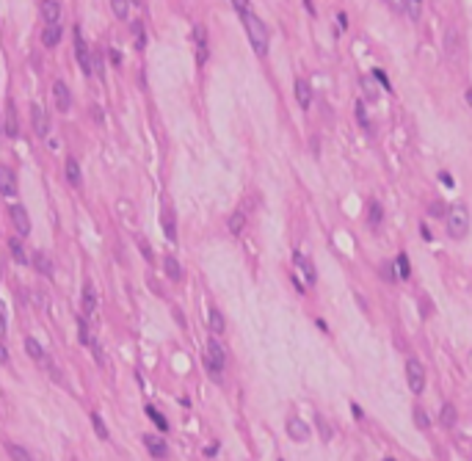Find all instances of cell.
<instances>
[{"mask_svg":"<svg viewBox=\"0 0 472 461\" xmlns=\"http://www.w3.org/2000/svg\"><path fill=\"white\" fill-rule=\"evenodd\" d=\"M243 20H246V31H249V42L254 47V53L257 56H265L268 53V28H265V22L257 14H251V11Z\"/></svg>","mask_w":472,"mask_h":461,"instance_id":"1","label":"cell"},{"mask_svg":"<svg viewBox=\"0 0 472 461\" xmlns=\"http://www.w3.org/2000/svg\"><path fill=\"white\" fill-rule=\"evenodd\" d=\"M447 232H450V238H464V235L469 232V213L464 204H453L450 210H447Z\"/></svg>","mask_w":472,"mask_h":461,"instance_id":"2","label":"cell"},{"mask_svg":"<svg viewBox=\"0 0 472 461\" xmlns=\"http://www.w3.org/2000/svg\"><path fill=\"white\" fill-rule=\"evenodd\" d=\"M204 365H207L210 376H213L216 381H221V370H224V365H227V351L221 348V342H218V340H210L207 342V356H204Z\"/></svg>","mask_w":472,"mask_h":461,"instance_id":"3","label":"cell"},{"mask_svg":"<svg viewBox=\"0 0 472 461\" xmlns=\"http://www.w3.org/2000/svg\"><path fill=\"white\" fill-rule=\"evenodd\" d=\"M406 381H409V389L414 395L426 389V368H423L420 359H406Z\"/></svg>","mask_w":472,"mask_h":461,"instance_id":"4","label":"cell"},{"mask_svg":"<svg viewBox=\"0 0 472 461\" xmlns=\"http://www.w3.org/2000/svg\"><path fill=\"white\" fill-rule=\"evenodd\" d=\"M9 213H11V221H14L17 232H20L22 238H25V235L31 232V218H28L25 208H22V204H11V208H9Z\"/></svg>","mask_w":472,"mask_h":461,"instance_id":"5","label":"cell"},{"mask_svg":"<svg viewBox=\"0 0 472 461\" xmlns=\"http://www.w3.org/2000/svg\"><path fill=\"white\" fill-rule=\"evenodd\" d=\"M31 122H33V130H36L39 138H44L50 133V119H47V114L42 111V105H31Z\"/></svg>","mask_w":472,"mask_h":461,"instance_id":"6","label":"cell"},{"mask_svg":"<svg viewBox=\"0 0 472 461\" xmlns=\"http://www.w3.org/2000/svg\"><path fill=\"white\" fill-rule=\"evenodd\" d=\"M53 97H56L58 111H64V114H67L69 105H72V94H69V86L64 83V80H56V83H53Z\"/></svg>","mask_w":472,"mask_h":461,"instance_id":"7","label":"cell"},{"mask_svg":"<svg viewBox=\"0 0 472 461\" xmlns=\"http://www.w3.org/2000/svg\"><path fill=\"white\" fill-rule=\"evenodd\" d=\"M287 436H290L293 442H306L309 439V425L298 417H290L287 420Z\"/></svg>","mask_w":472,"mask_h":461,"instance_id":"8","label":"cell"},{"mask_svg":"<svg viewBox=\"0 0 472 461\" xmlns=\"http://www.w3.org/2000/svg\"><path fill=\"white\" fill-rule=\"evenodd\" d=\"M193 39H196V61H199V67H202V64L207 61V56H210V50H207V31H204L202 25H196V28H193Z\"/></svg>","mask_w":472,"mask_h":461,"instance_id":"9","label":"cell"},{"mask_svg":"<svg viewBox=\"0 0 472 461\" xmlns=\"http://www.w3.org/2000/svg\"><path fill=\"white\" fill-rule=\"evenodd\" d=\"M64 177H67L69 185L80 188L83 185V174H80V163L75 161V158H67V163H64Z\"/></svg>","mask_w":472,"mask_h":461,"instance_id":"10","label":"cell"},{"mask_svg":"<svg viewBox=\"0 0 472 461\" xmlns=\"http://www.w3.org/2000/svg\"><path fill=\"white\" fill-rule=\"evenodd\" d=\"M144 445H146V450H149L155 458H166V456H169V447H166V442H163V439H158L155 434H146V436H144Z\"/></svg>","mask_w":472,"mask_h":461,"instance_id":"11","label":"cell"},{"mask_svg":"<svg viewBox=\"0 0 472 461\" xmlns=\"http://www.w3.org/2000/svg\"><path fill=\"white\" fill-rule=\"evenodd\" d=\"M39 9H42V17L47 20V25H58V17H61V3L58 0H44Z\"/></svg>","mask_w":472,"mask_h":461,"instance_id":"12","label":"cell"},{"mask_svg":"<svg viewBox=\"0 0 472 461\" xmlns=\"http://www.w3.org/2000/svg\"><path fill=\"white\" fill-rule=\"evenodd\" d=\"M6 135L9 138H17V133H20V125H17V111H14V103H6Z\"/></svg>","mask_w":472,"mask_h":461,"instance_id":"13","label":"cell"},{"mask_svg":"<svg viewBox=\"0 0 472 461\" xmlns=\"http://www.w3.org/2000/svg\"><path fill=\"white\" fill-rule=\"evenodd\" d=\"M296 99H298V105H301V108H309V103H312V88H309V80H304V78H298V80H296Z\"/></svg>","mask_w":472,"mask_h":461,"instance_id":"14","label":"cell"},{"mask_svg":"<svg viewBox=\"0 0 472 461\" xmlns=\"http://www.w3.org/2000/svg\"><path fill=\"white\" fill-rule=\"evenodd\" d=\"M61 36H64V28H61V25H44V31H42V44H44V47H56L58 42H61Z\"/></svg>","mask_w":472,"mask_h":461,"instance_id":"15","label":"cell"},{"mask_svg":"<svg viewBox=\"0 0 472 461\" xmlns=\"http://www.w3.org/2000/svg\"><path fill=\"white\" fill-rule=\"evenodd\" d=\"M0 188H3L6 196H11V193L17 191V180H14V171H11L9 166L0 169Z\"/></svg>","mask_w":472,"mask_h":461,"instance_id":"16","label":"cell"},{"mask_svg":"<svg viewBox=\"0 0 472 461\" xmlns=\"http://www.w3.org/2000/svg\"><path fill=\"white\" fill-rule=\"evenodd\" d=\"M445 53H447V58H450V61L458 56V53H461V50H458V31H456V28H450V31L445 33Z\"/></svg>","mask_w":472,"mask_h":461,"instance_id":"17","label":"cell"},{"mask_svg":"<svg viewBox=\"0 0 472 461\" xmlns=\"http://www.w3.org/2000/svg\"><path fill=\"white\" fill-rule=\"evenodd\" d=\"M456 420H458L456 406H453V403H445V406H442V412H439V423H442V428H453V425H456Z\"/></svg>","mask_w":472,"mask_h":461,"instance_id":"18","label":"cell"},{"mask_svg":"<svg viewBox=\"0 0 472 461\" xmlns=\"http://www.w3.org/2000/svg\"><path fill=\"white\" fill-rule=\"evenodd\" d=\"M33 265H36V271H39V274L53 276V260L47 257L44 251H36V254H33Z\"/></svg>","mask_w":472,"mask_h":461,"instance_id":"19","label":"cell"},{"mask_svg":"<svg viewBox=\"0 0 472 461\" xmlns=\"http://www.w3.org/2000/svg\"><path fill=\"white\" fill-rule=\"evenodd\" d=\"M163 268H166V276H169L172 282H180V279H182V265L177 263L174 257H166V260H163Z\"/></svg>","mask_w":472,"mask_h":461,"instance_id":"20","label":"cell"},{"mask_svg":"<svg viewBox=\"0 0 472 461\" xmlns=\"http://www.w3.org/2000/svg\"><path fill=\"white\" fill-rule=\"evenodd\" d=\"M9 251H11V257H14L17 263H22V265L28 263V254H25V246H22V240H20V238H11V240H9Z\"/></svg>","mask_w":472,"mask_h":461,"instance_id":"21","label":"cell"},{"mask_svg":"<svg viewBox=\"0 0 472 461\" xmlns=\"http://www.w3.org/2000/svg\"><path fill=\"white\" fill-rule=\"evenodd\" d=\"M227 227H229V232H232V235H240V232H243V227H246V216H243V210L232 213V216H229V221H227Z\"/></svg>","mask_w":472,"mask_h":461,"instance_id":"22","label":"cell"},{"mask_svg":"<svg viewBox=\"0 0 472 461\" xmlns=\"http://www.w3.org/2000/svg\"><path fill=\"white\" fill-rule=\"evenodd\" d=\"M207 323H210V332L213 334H221L224 332V326H227V323H224V315H221V310H210V318H207Z\"/></svg>","mask_w":472,"mask_h":461,"instance_id":"23","label":"cell"},{"mask_svg":"<svg viewBox=\"0 0 472 461\" xmlns=\"http://www.w3.org/2000/svg\"><path fill=\"white\" fill-rule=\"evenodd\" d=\"M25 351H28V356H33V359H44V348L39 345L36 337H25Z\"/></svg>","mask_w":472,"mask_h":461,"instance_id":"24","label":"cell"},{"mask_svg":"<svg viewBox=\"0 0 472 461\" xmlns=\"http://www.w3.org/2000/svg\"><path fill=\"white\" fill-rule=\"evenodd\" d=\"M146 417H149V420H152V423H155V425H158V428H161V431H169V420L163 417L161 412L155 409V406H146Z\"/></svg>","mask_w":472,"mask_h":461,"instance_id":"25","label":"cell"},{"mask_svg":"<svg viewBox=\"0 0 472 461\" xmlns=\"http://www.w3.org/2000/svg\"><path fill=\"white\" fill-rule=\"evenodd\" d=\"M395 271H398V276H400V279H409V276H411L409 257H406V254H398V260H395Z\"/></svg>","mask_w":472,"mask_h":461,"instance_id":"26","label":"cell"},{"mask_svg":"<svg viewBox=\"0 0 472 461\" xmlns=\"http://www.w3.org/2000/svg\"><path fill=\"white\" fill-rule=\"evenodd\" d=\"M381 218H384V210H381V204H379V202H370V204H368V221L376 227V224H381Z\"/></svg>","mask_w":472,"mask_h":461,"instance_id":"27","label":"cell"},{"mask_svg":"<svg viewBox=\"0 0 472 461\" xmlns=\"http://www.w3.org/2000/svg\"><path fill=\"white\" fill-rule=\"evenodd\" d=\"M6 450H9L11 461H31V456H28V450H25L22 445H9Z\"/></svg>","mask_w":472,"mask_h":461,"instance_id":"28","label":"cell"},{"mask_svg":"<svg viewBox=\"0 0 472 461\" xmlns=\"http://www.w3.org/2000/svg\"><path fill=\"white\" fill-rule=\"evenodd\" d=\"M133 33H135V47H138V50H144V47H146V33H144V22H138V20H135V22H133Z\"/></svg>","mask_w":472,"mask_h":461,"instance_id":"29","label":"cell"},{"mask_svg":"<svg viewBox=\"0 0 472 461\" xmlns=\"http://www.w3.org/2000/svg\"><path fill=\"white\" fill-rule=\"evenodd\" d=\"M296 263L301 265V268H304V279L312 285V282H315V265H312V263H306V260L301 257V254H296Z\"/></svg>","mask_w":472,"mask_h":461,"instance_id":"30","label":"cell"},{"mask_svg":"<svg viewBox=\"0 0 472 461\" xmlns=\"http://www.w3.org/2000/svg\"><path fill=\"white\" fill-rule=\"evenodd\" d=\"M91 423H94V431H97L99 439H108V428H105V420L97 415V412H91Z\"/></svg>","mask_w":472,"mask_h":461,"instance_id":"31","label":"cell"},{"mask_svg":"<svg viewBox=\"0 0 472 461\" xmlns=\"http://www.w3.org/2000/svg\"><path fill=\"white\" fill-rule=\"evenodd\" d=\"M414 425H417L420 431H428V425H431V420H428V415H426V409H420V406L414 409Z\"/></svg>","mask_w":472,"mask_h":461,"instance_id":"32","label":"cell"},{"mask_svg":"<svg viewBox=\"0 0 472 461\" xmlns=\"http://www.w3.org/2000/svg\"><path fill=\"white\" fill-rule=\"evenodd\" d=\"M111 9H114V14L119 17V20H125V17H127V9H130V3H127V0H111Z\"/></svg>","mask_w":472,"mask_h":461,"instance_id":"33","label":"cell"},{"mask_svg":"<svg viewBox=\"0 0 472 461\" xmlns=\"http://www.w3.org/2000/svg\"><path fill=\"white\" fill-rule=\"evenodd\" d=\"M94 301H97V298H94V287L86 285L83 287V310L86 312H94Z\"/></svg>","mask_w":472,"mask_h":461,"instance_id":"34","label":"cell"},{"mask_svg":"<svg viewBox=\"0 0 472 461\" xmlns=\"http://www.w3.org/2000/svg\"><path fill=\"white\" fill-rule=\"evenodd\" d=\"M315 423H318V431H321V439H323V442L332 439V431H329V425H326V420H323V415H315Z\"/></svg>","mask_w":472,"mask_h":461,"instance_id":"35","label":"cell"},{"mask_svg":"<svg viewBox=\"0 0 472 461\" xmlns=\"http://www.w3.org/2000/svg\"><path fill=\"white\" fill-rule=\"evenodd\" d=\"M362 88H364V94H368V99H379V88L373 86V80H370V78L362 80Z\"/></svg>","mask_w":472,"mask_h":461,"instance_id":"36","label":"cell"},{"mask_svg":"<svg viewBox=\"0 0 472 461\" xmlns=\"http://www.w3.org/2000/svg\"><path fill=\"white\" fill-rule=\"evenodd\" d=\"M406 11H409V17H411V20H420V11H423V6L417 3V0H406Z\"/></svg>","mask_w":472,"mask_h":461,"instance_id":"37","label":"cell"},{"mask_svg":"<svg viewBox=\"0 0 472 461\" xmlns=\"http://www.w3.org/2000/svg\"><path fill=\"white\" fill-rule=\"evenodd\" d=\"M356 116H359V125L368 127V114H364V103H362V99L356 103Z\"/></svg>","mask_w":472,"mask_h":461,"instance_id":"38","label":"cell"},{"mask_svg":"<svg viewBox=\"0 0 472 461\" xmlns=\"http://www.w3.org/2000/svg\"><path fill=\"white\" fill-rule=\"evenodd\" d=\"M373 78H376V80H379V83H381V86H384V88H387V91H389V88H392V86H389V80H387V75H384V69H373Z\"/></svg>","mask_w":472,"mask_h":461,"instance_id":"39","label":"cell"},{"mask_svg":"<svg viewBox=\"0 0 472 461\" xmlns=\"http://www.w3.org/2000/svg\"><path fill=\"white\" fill-rule=\"evenodd\" d=\"M232 9L235 11H238V14H249V3H246V0H243V3H240V0H232Z\"/></svg>","mask_w":472,"mask_h":461,"instance_id":"40","label":"cell"},{"mask_svg":"<svg viewBox=\"0 0 472 461\" xmlns=\"http://www.w3.org/2000/svg\"><path fill=\"white\" fill-rule=\"evenodd\" d=\"M102 58H99V53H94V75H97V78H102Z\"/></svg>","mask_w":472,"mask_h":461,"instance_id":"41","label":"cell"},{"mask_svg":"<svg viewBox=\"0 0 472 461\" xmlns=\"http://www.w3.org/2000/svg\"><path fill=\"white\" fill-rule=\"evenodd\" d=\"M431 216H434V218H442V213H445V204H439V202H434V204H431Z\"/></svg>","mask_w":472,"mask_h":461,"instance_id":"42","label":"cell"},{"mask_svg":"<svg viewBox=\"0 0 472 461\" xmlns=\"http://www.w3.org/2000/svg\"><path fill=\"white\" fill-rule=\"evenodd\" d=\"M439 180H442V182H445V185H447V188H456V185H453V177H450V174H447V171H442V174H439Z\"/></svg>","mask_w":472,"mask_h":461,"instance_id":"43","label":"cell"},{"mask_svg":"<svg viewBox=\"0 0 472 461\" xmlns=\"http://www.w3.org/2000/svg\"><path fill=\"white\" fill-rule=\"evenodd\" d=\"M389 271H392V265H389V263L381 265V276H384V279H392V274H389Z\"/></svg>","mask_w":472,"mask_h":461,"instance_id":"44","label":"cell"},{"mask_svg":"<svg viewBox=\"0 0 472 461\" xmlns=\"http://www.w3.org/2000/svg\"><path fill=\"white\" fill-rule=\"evenodd\" d=\"M91 114H94V122H102V111H99L97 105H91Z\"/></svg>","mask_w":472,"mask_h":461,"instance_id":"45","label":"cell"},{"mask_svg":"<svg viewBox=\"0 0 472 461\" xmlns=\"http://www.w3.org/2000/svg\"><path fill=\"white\" fill-rule=\"evenodd\" d=\"M351 412H353V417L362 420V409H359V403H351Z\"/></svg>","mask_w":472,"mask_h":461,"instance_id":"46","label":"cell"},{"mask_svg":"<svg viewBox=\"0 0 472 461\" xmlns=\"http://www.w3.org/2000/svg\"><path fill=\"white\" fill-rule=\"evenodd\" d=\"M141 249H144V257H146V260H152V251H149V246H146L144 240H141Z\"/></svg>","mask_w":472,"mask_h":461,"instance_id":"47","label":"cell"},{"mask_svg":"<svg viewBox=\"0 0 472 461\" xmlns=\"http://www.w3.org/2000/svg\"><path fill=\"white\" fill-rule=\"evenodd\" d=\"M337 20H340V28H345V25H348V17L343 14V11H340V17H337Z\"/></svg>","mask_w":472,"mask_h":461,"instance_id":"48","label":"cell"},{"mask_svg":"<svg viewBox=\"0 0 472 461\" xmlns=\"http://www.w3.org/2000/svg\"><path fill=\"white\" fill-rule=\"evenodd\" d=\"M216 453H218V447H216V445H210L207 450H204V456H216Z\"/></svg>","mask_w":472,"mask_h":461,"instance_id":"49","label":"cell"},{"mask_svg":"<svg viewBox=\"0 0 472 461\" xmlns=\"http://www.w3.org/2000/svg\"><path fill=\"white\" fill-rule=\"evenodd\" d=\"M464 99H467V103H469V108H472V88H467V91H464Z\"/></svg>","mask_w":472,"mask_h":461,"instance_id":"50","label":"cell"},{"mask_svg":"<svg viewBox=\"0 0 472 461\" xmlns=\"http://www.w3.org/2000/svg\"><path fill=\"white\" fill-rule=\"evenodd\" d=\"M384 461H395V458H384Z\"/></svg>","mask_w":472,"mask_h":461,"instance_id":"51","label":"cell"}]
</instances>
